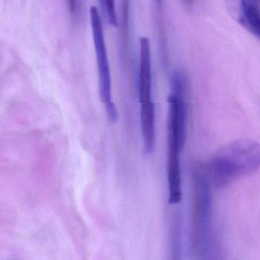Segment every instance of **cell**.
Wrapping results in <instances>:
<instances>
[{"label":"cell","instance_id":"obj_7","mask_svg":"<svg viewBox=\"0 0 260 260\" xmlns=\"http://www.w3.org/2000/svg\"><path fill=\"white\" fill-rule=\"evenodd\" d=\"M105 12L108 17V22L111 26L117 27L118 20H117V8H116L115 0H102Z\"/></svg>","mask_w":260,"mask_h":260},{"label":"cell","instance_id":"obj_2","mask_svg":"<svg viewBox=\"0 0 260 260\" xmlns=\"http://www.w3.org/2000/svg\"><path fill=\"white\" fill-rule=\"evenodd\" d=\"M260 168V144L253 140L228 144L203 167L212 186L222 188Z\"/></svg>","mask_w":260,"mask_h":260},{"label":"cell","instance_id":"obj_8","mask_svg":"<svg viewBox=\"0 0 260 260\" xmlns=\"http://www.w3.org/2000/svg\"><path fill=\"white\" fill-rule=\"evenodd\" d=\"M67 4L70 12L74 13L76 10V0H67Z\"/></svg>","mask_w":260,"mask_h":260},{"label":"cell","instance_id":"obj_4","mask_svg":"<svg viewBox=\"0 0 260 260\" xmlns=\"http://www.w3.org/2000/svg\"><path fill=\"white\" fill-rule=\"evenodd\" d=\"M138 89L140 102V121L144 149L149 154L155 144V107L152 101V65L151 45L147 37L139 40Z\"/></svg>","mask_w":260,"mask_h":260},{"label":"cell","instance_id":"obj_3","mask_svg":"<svg viewBox=\"0 0 260 260\" xmlns=\"http://www.w3.org/2000/svg\"><path fill=\"white\" fill-rule=\"evenodd\" d=\"M212 204V184L201 167L194 174L191 238L194 254L203 260L210 253Z\"/></svg>","mask_w":260,"mask_h":260},{"label":"cell","instance_id":"obj_5","mask_svg":"<svg viewBox=\"0 0 260 260\" xmlns=\"http://www.w3.org/2000/svg\"><path fill=\"white\" fill-rule=\"evenodd\" d=\"M91 31L95 50L99 73V94L102 103L105 105L108 119L111 123L117 122V111L114 103L111 91V75L108 51L105 44L103 25L99 9L92 6L90 8Z\"/></svg>","mask_w":260,"mask_h":260},{"label":"cell","instance_id":"obj_1","mask_svg":"<svg viewBox=\"0 0 260 260\" xmlns=\"http://www.w3.org/2000/svg\"><path fill=\"white\" fill-rule=\"evenodd\" d=\"M168 98V202L177 205L182 200L181 152L184 147L187 126V94L189 80L183 71L174 72Z\"/></svg>","mask_w":260,"mask_h":260},{"label":"cell","instance_id":"obj_9","mask_svg":"<svg viewBox=\"0 0 260 260\" xmlns=\"http://www.w3.org/2000/svg\"><path fill=\"white\" fill-rule=\"evenodd\" d=\"M184 1L186 2V3H188V4H190V3H192L193 0H184Z\"/></svg>","mask_w":260,"mask_h":260},{"label":"cell","instance_id":"obj_6","mask_svg":"<svg viewBox=\"0 0 260 260\" xmlns=\"http://www.w3.org/2000/svg\"><path fill=\"white\" fill-rule=\"evenodd\" d=\"M234 19L260 41V0H224Z\"/></svg>","mask_w":260,"mask_h":260}]
</instances>
